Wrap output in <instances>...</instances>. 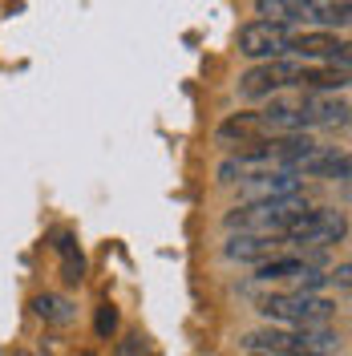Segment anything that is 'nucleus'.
<instances>
[{
	"mask_svg": "<svg viewBox=\"0 0 352 356\" xmlns=\"http://www.w3.org/2000/svg\"><path fill=\"white\" fill-rule=\"evenodd\" d=\"M308 17L312 21H320V24H349V17H352V8L340 0V4H308Z\"/></svg>",
	"mask_w": 352,
	"mask_h": 356,
	"instance_id": "4468645a",
	"label": "nucleus"
},
{
	"mask_svg": "<svg viewBox=\"0 0 352 356\" xmlns=\"http://www.w3.org/2000/svg\"><path fill=\"white\" fill-rule=\"evenodd\" d=\"M296 86H312V89H344L349 86V69L344 65H324V69H300Z\"/></svg>",
	"mask_w": 352,
	"mask_h": 356,
	"instance_id": "9b49d317",
	"label": "nucleus"
},
{
	"mask_svg": "<svg viewBox=\"0 0 352 356\" xmlns=\"http://www.w3.org/2000/svg\"><path fill=\"white\" fill-rule=\"evenodd\" d=\"M287 53H304V57L349 69V44L340 41V37H332V33H296L287 41Z\"/></svg>",
	"mask_w": 352,
	"mask_h": 356,
	"instance_id": "423d86ee",
	"label": "nucleus"
},
{
	"mask_svg": "<svg viewBox=\"0 0 352 356\" xmlns=\"http://www.w3.org/2000/svg\"><path fill=\"white\" fill-rule=\"evenodd\" d=\"M344 235V215H336V211H300L291 227L284 231L287 243H336Z\"/></svg>",
	"mask_w": 352,
	"mask_h": 356,
	"instance_id": "7ed1b4c3",
	"label": "nucleus"
},
{
	"mask_svg": "<svg viewBox=\"0 0 352 356\" xmlns=\"http://www.w3.org/2000/svg\"><path fill=\"white\" fill-rule=\"evenodd\" d=\"M284 243V235H239V239H231L227 255L231 259H264V255H275V247Z\"/></svg>",
	"mask_w": 352,
	"mask_h": 356,
	"instance_id": "1a4fd4ad",
	"label": "nucleus"
},
{
	"mask_svg": "<svg viewBox=\"0 0 352 356\" xmlns=\"http://www.w3.org/2000/svg\"><path fill=\"white\" fill-rule=\"evenodd\" d=\"M259 202H275V199H296L300 195V175L291 170H275V175H251Z\"/></svg>",
	"mask_w": 352,
	"mask_h": 356,
	"instance_id": "0eeeda50",
	"label": "nucleus"
},
{
	"mask_svg": "<svg viewBox=\"0 0 352 356\" xmlns=\"http://www.w3.org/2000/svg\"><path fill=\"white\" fill-rule=\"evenodd\" d=\"M118 356H138V340H122V348H118Z\"/></svg>",
	"mask_w": 352,
	"mask_h": 356,
	"instance_id": "6ab92c4d",
	"label": "nucleus"
},
{
	"mask_svg": "<svg viewBox=\"0 0 352 356\" xmlns=\"http://www.w3.org/2000/svg\"><path fill=\"white\" fill-rule=\"evenodd\" d=\"M33 308H37V316L49 320V324H69V320H73V304L61 300V296H37Z\"/></svg>",
	"mask_w": 352,
	"mask_h": 356,
	"instance_id": "ddd939ff",
	"label": "nucleus"
},
{
	"mask_svg": "<svg viewBox=\"0 0 352 356\" xmlns=\"http://www.w3.org/2000/svg\"><path fill=\"white\" fill-rule=\"evenodd\" d=\"M287 41H291V33H287L284 24H271V21H251L239 33V49L247 57H255V61H259V57H267V61L284 57Z\"/></svg>",
	"mask_w": 352,
	"mask_h": 356,
	"instance_id": "20e7f679",
	"label": "nucleus"
},
{
	"mask_svg": "<svg viewBox=\"0 0 352 356\" xmlns=\"http://www.w3.org/2000/svg\"><path fill=\"white\" fill-rule=\"evenodd\" d=\"M259 312L267 320H284V324H296V328H324L336 304L320 300V296H304V291H275L259 304Z\"/></svg>",
	"mask_w": 352,
	"mask_h": 356,
	"instance_id": "f03ea898",
	"label": "nucleus"
},
{
	"mask_svg": "<svg viewBox=\"0 0 352 356\" xmlns=\"http://www.w3.org/2000/svg\"><path fill=\"white\" fill-rule=\"evenodd\" d=\"M300 170L308 178H349V154H336V150H312L304 162H300Z\"/></svg>",
	"mask_w": 352,
	"mask_h": 356,
	"instance_id": "6e6552de",
	"label": "nucleus"
},
{
	"mask_svg": "<svg viewBox=\"0 0 352 356\" xmlns=\"http://www.w3.org/2000/svg\"><path fill=\"white\" fill-rule=\"evenodd\" d=\"M57 251H61V259H65V280H69V284H81V271H86V264H81V255H77V247H73V239H69V235H61Z\"/></svg>",
	"mask_w": 352,
	"mask_h": 356,
	"instance_id": "f3484780",
	"label": "nucleus"
},
{
	"mask_svg": "<svg viewBox=\"0 0 352 356\" xmlns=\"http://www.w3.org/2000/svg\"><path fill=\"white\" fill-rule=\"evenodd\" d=\"M77 356H93V353H77Z\"/></svg>",
	"mask_w": 352,
	"mask_h": 356,
	"instance_id": "412c9836",
	"label": "nucleus"
},
{
	"mask_svg": "<svg viewBox=\"0 0 352 356\" xmlns=\"http://www.w3.org/2000/svg\"><path fill=\"white\" fill-rule=\"evenodd\" d=\"M251 130H259V113H235V118H227L219 126V138H247Z\"/></svg>",
	"mask_w": 352,
	"mask_h": 356,
	"instance_id": "2eb2a0df",
	"label": "nucleus"
},
{
	"mask_svg": "<svg viewBox=\"0 0 352 356\" xmlns=\"http://www.w3.org/2000/svg\"><path fill=\"white\" fill-rule=\"evenodd\" d=\"M336 284H340V288H349L352 280H349V264H340V271H336Z\"/></svg>",
	"mask_w": 352,
	"mask_h": 356,
	"instance_id": "aec40b11",
	"label": "nucleus"
},
{
	"mask_svg": "<svg viewBox=\"0 0 352 356\" xmlns=\"http://www.w3.org/2000/svg\"><path fill=\"white\" fill-rule=\"evenodd\" d=\"M308 122H328V126H344L349 122V102L344 97H312L304 102Z\"/></svg>",
	"mask_w": 352,
	"mask_h": 356,
	"instance_id": "9d476101",
	"label": "nucleus"
},
{
	"mask_svg": "<svg viewBox=\"0 0 352 356\" xmlns=\"http://www.w3.org/2000/svg\"><path fill=\"white\" fill-rule=\"evenodd\" d=\"M93 328H97V336H110L113 328H118V308H113V304H102V308H97V324H93Z\"/></svg>",
	"mask_w": 352,
	"mask_h": 356,
	"instance_id": "a211bd4d",
	"label": "nucleus"
},
{
	"mask_svg": "<svg viewBox=\"0 0 352 356\" xmlns=\"http://www.w3.org/2000/svg\"><path fill=\"white\" fill-rule=\"evenodd\" d=\"M255 8H259L264 17H271V24L308 21V4H296V0H259Z\"/></svg>",
	"mask_w": 352,
	"mask_h": 356,
	"instance_id": "f8f14e48",
	"label": "nucleus"
},
{
	"mask_svg": "<svg viewBox=\"0 0 352 356\" xmlns=\"http://www.w3.org/2000/svg\"><path fill=\"white\" fill-rule=\"evenodd\" d=\"M296 77H300V65L287 57H275V61H264L259 69H251L247 77H239V93L243 97H264L271 89L296 86Z\"/></svg>",
	"mask_w": 352,
	"mask_h": 356,
	"instance_id": "39448f33",
	"label": "nucleus"
},
{
	"mask_svg": "<svg viewBox=\"0 0 352 356\" xmlns=\"http://www.w3.org/2000/svg\"><path fill=\"white\" fill-rule=\"evenodd\" d=\"M300 211H308L300 199L247 202V207H235V211L227 215V227L239 231V235H284Z\"/></svg>",
	"mask_w": 352,
	"mask_h": 356,
	"instance_id": "f257e3e1",
	"label": "nucleus"
},
{
	"mask_svg": "<svg viewBox=\"0 0 352 356\" xmlns=\"http://www.w3.org/2000/svg\"><path fill=\"white\" fill-rule=\"evenodd\" d=\"M300 271H304V264H300V259H267V264H259V271H255V275H259V280H287V275L296 280Z\"/></svg>",
	"mask_w": 352,
	"mask_h": 356,
	"instance_id": "dca6fc26",
	"label": "nucleus"
}]
</instances>
